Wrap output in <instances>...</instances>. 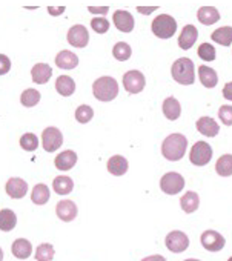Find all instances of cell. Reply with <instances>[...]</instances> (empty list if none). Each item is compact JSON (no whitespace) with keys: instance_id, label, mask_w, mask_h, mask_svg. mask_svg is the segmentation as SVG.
<instances>
[{"instance_id":"obj_1","label":"cell","mask_w":232,"mask_h":261,"mask_svg":"<svg viewBox=\"0 0 232 261\" xmlns=\"http://www.w3.org/2000/svg\"><path fill=\"white\" fill-rule=\"evenodd\" d=\"M188 140L183 134H171L162 143V154L169 162H178L186 154Z\"/></svg>"},{"instance_id":"obj_2","label":"cell","mask_w":232,"mask_h":261,"mask_svg":"<svg viewBox=\"0 0 232 261\" xmlns=\"http://www.w3.org/2000/svg\"><path fill=\"white\" fill-rule=\"evenodd\" d=\"M92 94L100 101H111L119 94V83L112 77H100L92 83Z\"/></svg>"},{"instance_id":"obj_3","label":"cell","mask_w":232,"mask_h":261,"mask_svg":"<svg viewBox=\"0 0 232 261\" xmlns=\"http://www.w3.org/2000/svg\"><path fill=\"white\" fill-rule=\"evenodd\" d=\"M172 79L180 85H192L195 82V69L191 59H178L174 62L171 69Z\"/></svg>"},{"instance_id":"obj_4","label":"cell","mask_w":232,"mask_h":261,"mask_svg":"<svg viewBox=\"0 0 232 261\" xmlns=\"http://www.w3.org/2000/svg\"><path fill=\"white\" fill-rule=\"evenodd\" d=\"M152 33L154 36H157L159 39H171L175 31H177V22L174 17L168 16V14H160L152 20Z\"/></svg>"},{"instance_id":"obj_5","label":"cell","mask_w":232,"mask_h":261,"mask_svg":"<svg viewBox=\"0 0 232 261\" xmlns=\"http://www.w3.org/2000/svg\"><path fill=\"white\" fill-rule=\"evenodd\" d=\"M212 159V148L206 142H197L189 152V160L195 166H206Z\"/></svg>"},{"instance_id":"obj_6","label":"cell","mask_w":232,"mask_h":261,"mask_svg":"<svg viewBox=\"0 0 232 261\" xmlns=\"http://www.w3.org/2000/svg\"><path fill=\"white\" fill-rule=\"evenodd\" d=\"M160 188L168 195H175L183 191L185 188V178L178 172H168L160 180Z\"/></svg>"},{"instance_id":"obj_7","label":"cell","mask_w":232,"mask_h":261,"mask_svg":"<svg viewBox=\"0 0 232 261\" xmlns=\"http://www.w3.org/2000/svg\"><path fill=\"white\" fill-rule=\"evenodd\" d=\"M42 143H43V149L46 152H54V151H57L63 145V136H62V133L57 127L49 126V127H46L43 130Z\"/></svg>"},{"instance_id":"obj_8","label":"cell","mask_w":232,"mask_h":261,"mask_svg":"<svg viewBox=\"0 0 232 261\" xmlns=\"http://www.w3.org/2000/svg\"><path fill=\"white\" fill-rule=\"evenodd\" d=\"M166 247L174 252V253H180V252H185L188 247H189V238L185 232L182 230H172L166 235Z\"/></svg>"},{"instance_id":"obj_9","label":"cell","mask_w":232,"mask_h":261,"mask_svg":"<svg viewBox=\"0 0 232 261\" xmlns=\"http://www.w3.org/2000/svg\"><path fill=\"white\" fill-rule=\"evenodd\" d=\"M145 75L140 71H128L123 75V86L130 94H139L145 89Z\"/></svg>"},{"instance_id":"obj_10","label":"cell","mask_w":232,"mask_h":261,"mask_svg":"<svg viewBox=\"0 0 232 261\" xmlns=\"http://www.w3.org/2000/svg\"><path fill=\"white\" fill-rule=\"evenodd\" d=\"M201 246L209 250V252H218L224 247V237L221 233H218L217 230H204L201 233Z\"/></svg>"},{"instance_id":"obj_11","label":"cell","mask_w":232,"mask_h":261,"mask_svg":"<svg viewBox=\"0 0 232 261\" xmlns=\"http://www.w3.org/2000/svg\"><path fill=\"white\" fill-rule=\"evenodd\" d=\"M89 42V33L83 25H74L68 31V43L75 48H85Z\"/></svg>"},{"instance_id":"obj_12","label":"cell","mask_w":232,"mask_h":261,"mask_svg":"<svg viewBox=\"0 0 232 261\" xmlns=\"http://www.w3.org/2000/svg\"><path fill=\"white\" fill-rule=\"evenodd\" d=\"M112 20H114V25L119 31L122 33H131L134 30V17L130 11H125V10H119L115 11L114 16H112Z\"/></svg>"},{"instance_id":"obj_13","label":"cell","mask_w":232,"mask_h":261,"mask_svg":"<svg viewBox=\"0 0 232 261\" xmlns=\"http://www.w3.org/2000/svg\"><path fill=\"white\" fill-rule=\"evenodd\" d=\"M7 194L11 197V198H16V200H20L27 195L28 192V183L19 177H13L7 181Z\"/></svg>"},{"instance_id":"obj_14","label":"cell","mask_w":232,"mask_h":261,"mask_svg":"<svg viewBox=\"0 0 232 261\" xmlns=\"http://www.w3.org/2000/svg\"><path fill=\"white\" fill-rule=\"evenodd\" d=\"M56 214H57V217L62 221L69 223V221H72L77 217V206L71 200H62L56 206Z\"/></svg>"},{"instance_id":"obj_15","label":"cell","mask_w":232,"mask_h":261,"mask_svg":"<svg viewBox=\"0 0 232 261\" xmlns=\"http://www.w3.org/2000/svg\"><path fill=\"white\" fill-rule=\"evenodd\" d=\"M197 130L204 137H215L220 130V126L211 117H200L197 120Z\"/></svg>"},{"instance_id":"obj_16","label":"cell","mask_w":232,"mask_h":261,"mask_svg":"<svg viewBox=\"0 0 232 261\" xmlns=\"http://www.w3.org/2000/svg\"><path fill=\"white\" fill-rule=\"evenodd\" d=\"M197 37H198V31H197V28L194 27V25H186L185 28H183V31L180 33V37H178V46L182 48V49H191L192 48V45L195 43V40H197Z\"/></svg>"},{"instance_id":"obj_17","label":"cell","mask_w":232,"mask_h":261,"mask_svg":"<svg viewBox=\"0 0 232 261\" xmlns=\"http://www.w3.org/2000/svg\"><path fill=\"white\" fill-rule=\"evenodd\" d=\"M75 163H77V154L74 151H63L54 160V165L59 171H69L75 166Z\"/></svg>"},{"instance_id":"obj_18","label":"cell","mask_w":232,"mask_h":261,"mask_svg":"<svg viewBox=\"0 0 232 261\" xmlns=\"http://www.w3.org/2000/svg\"><path fill=\"white\" fill-rule=\"evenodd\" d=\"M128 168H130L128 160L122 155H114L108 160V171H109V174H112L115 177L125 175Z\"/></svg>"},{"instance_id":"obj_19","label":"cell","mask_w":232,"mask_h":261,"mask_svg":"<svg viewBox=\"0 0 232 261\" xmlns=\"http://www.w3.org/2000/svg\"><path fill=\"white\" fill-rule=\"evenodd\" d=\"M53 75V69L49 65L46 63H37L33 66L31 69V77H33V82L37 83V85H45Z\"/></svg>"},{"instance_id":"obj_20","label":"cell","mask_w":232,"mask_h":261,"mask_svg":"<svg viewBox=\"0 0 232 261\" xmlns=\"http://www.w3.org/2000/svg\"><path fill=\"white\" fill-rule=\"evenodd\" d=\"M56 65H57L60 69L69 71V69H74V68L79 65V57H77L74 53L68 51V49L60 51V53L57 54V57H56Z\"/></svg>"},{"instance_id":"obj_21","label":"cell","mask_w":232,"mask_h":261,"mask_svg":"<svg viewBox=\"0 0 232 261\" xmlns=\"http://www.w3.org/2000/svg\"><path fill=\"white\" fill-rule=\"evenodd\" d=\"M197 19L200 20V23L211 27L214 23H217L220 20V13L217 8L214 7H201L197 13Z\"/></svg>"},{"instance_id":"obj_22","label":"cell","mask_w":232,"mask_h":261,"mask_svg":"<svg viewBox=\"0 0 232 261\" xmlns=\"http://www.w3.org/2000/svg\"><path fill=\"white\" fill-rule=\"evenodd\" d=\"M11 250H13V255H14L16 258H19V259H27V258H30L31 253H33V244H31L28 240H25V238H17V240L13 243Z\"/></svg>"},{"instance_id":"obj_23","label":"cell","mask_w":232,"mask_h":261,"mask_svg":"<svg viewBox=\"0 0 232 261\" xmlns=\"http://www.w3.org/2000/svg\"><path fill=\"white\" fill-rule=\"evenodd\" d=\"M198 79L201 82V85L204 88H215L217 83H218V77H217V72L206 66V65H201L198 66Z\"/></svg>"},{"instance_id":"obj_24","label":"cell","mask_w":232,"mask_h":261,"mask_svg":"<svg viewBox=\"0 0 232 261\" xmlns=\"http://www.w3.org/2000/svg\"><path fill=\"white\" fill-rule=\"evenodd\" d=\"M163 114L168 120H177L182 114V106L175 97H168L163 101Z\"/></svg>"},{"instance_id":"obj_25","label":"cell","mask_w":232,"mask_h":261,"mask_svg":"<svg viewBox=\"0 0 232 261\" xmlns=\"http://www.w3.org/2000/svg\"><path fill=\"white\" fill-rule=\"evenodd\" d=\"M56 89L60 95L63 97H69L74 94L75 91V82L69 77V75H60L56 80Z\"/></svg>"},{"instance_id":"obj_26","label":"cell","mask_w":232,"mask_h":261,"mask_svg":"<svg viewBox=\"0 0 232 261\" xmlns=\"http://www.w3.org/2000/svg\"><path fill=\"white\" fill-rule=\"evenodd\" d=\"M198 204H200V198L197 195V192L194 191H189L186 192L182 198H180V206L182 209L186 212V214H192L198 209Z\"/></svg>"},{"instance_id":"obj_27","label":"cell","mask_w":232,"mask_h":261,"mask_svg":"<svg viewBox=\"0 0 232 261\" xmlns=\"http://www.w3.org/2000/svg\"><path fill=\"white\" fill-rule=\"evenodd\" d=\"M17 217L11 209H2L0 211V230L10 232L16 227Z\"/></svg>"},{"instance_id":"obj_28","label":"cell","mask_w":232,"mask_h":261,"mask_svg":"<svg viewBox=\"0 0 232 261\" xmlns=\"http://www.w3.org/2000/svg\"><path fill=\"white\" fill-rule=\"evenodd\" d=\"M211 39L221 46H230V43H232V27H223V28L215 30L211 34Z\"/></svg>"},{"instance_id":"obj_29","label":"cell","mask_w":232,"mask_h":261,"mask_svg":"<svg viewBox=\"0 0 232 261\" xmlns=\"http://www.w3.org/2000/svg\"><path fill=\"white\" fill-rule=\"evenodd\" d=\"M53 188H54L56 194H59V195H68V194H71L72 189H74V181H72L69 177L62 175V177L54 178Z\"/></svg>"},{"instance_id":"obj_30","label":"cell","mask_w":232,"mask_h":261,"mask_svg":"<svg viewBox=\"0 0 232 261\" xmlns=\"http://www.w3.org/2000/svg\"><path fill=\"white\" fill-rule=\"evenodd\" d=\"M49 195H51L49 188H48L46 185H43V183H39V185L34 186V189H33V192H31V200H33V203L42 206V204L48 203Z\"/></svg>"},{"instance_id":"obj_31","label":"cell","mask_w":232,"mask_h":261,"mask_svg":"<svg viewBox=\"0 0 232 261\" xmlns=\"http://www.w3.org/2000/svg\"><path fill=\"white\" fill-rule=\"evenodd\" d=\"M215 171L218 175L221 177H229L232 175V155L230 154H224L221 155L217 163H215Z\"/></svg>"},{"instance_id":"obj_32","label":"cell","mask_w":232,"mask_h":261,"mask_svg":"<svg viewBox=\"0 0 232 261\" xmlns=\"http://www.w3.org/2000/svg\"><path fill=\"white\" fill-rule=\"evenodd\" d=\"M133 54V49L131 46L126 43V42H119V43H115L114 49H112V56L117 59L119 62H126Z\"/></svg>"},{"instance_id":"obj_33","label":"cell","mask_w":232,"mask_h":261,"mask_svg":"<svg viewBox=\"0 0 232 261\" xmlns=\"http://www.w3.org/2000/svg\"><path fill=\"white\" fill-rule=\"evenodd\" d=\"M20 101H22L23 106L33 108V106H36V105L40 101V92H39L37 89H33V88L25 89V91L22 92V95H20Z\"/></svg>"},{"instance_id":"obj_34","label":"cell","mask_w":232,"mask_h":261,"mask_svg":"<svg viewBox=\"0 0 232 261\" xmlns=\"http://www.w3.org/2000/svg\"><path fill=\"white\" fill-rule=\"evenodd\" d=\"M54 258V247L49 243H43L36 249V259L37 261H53Z\"/></svg>"},{"instance_id":"obj_35","label":"cell","mask_w":232,"mask_h":261,"mask_svg":"<svg viewBox=\"0 0 232 261\" xmlns=\"http://www.w3.org/2000/svg\"><path fill=\"white\" fill-rule=\"evenodd\" d=\"M20 146H22V149H25L28 152L36 151L39 148V139H37V136L36 134H31V133L23 134L22 139H20Z\"/></svg>"},{"instance_id":"obj_36","label":"cell","mask_w":232,"mask_h":261,"mask_svg":"<svg viewBox=\"0 0 232 261\" xmlns=\"http://www.w3.org/2000/svg\"><path fill=\"white\" fill-rule=\"evenodd\" d=\"M94 117V111H92V108L91 106H88V105H82V106H79L77 108V111H75V120L79 121V123H88V121H91V118Z\"/></svg>"},{"instance_id":"obj_37","label":"cell","mask_w":232,"mask_h":261,"mask_svg":"<svg viewBox=\"0 0 232 261\" xmlns=\"http://www.w3.org/2000/svg\"><path fill=\"white\" fill-rule=\"evenodd\" d=\"M198 57L204 62H212L215 60V48L209 43H201L198 46V51H197Z\"/></svg>"},{"instance_id":"obj_38","label":"cell","mask_w":232,"mask_h":261,"mask_svg":"<svg viewBox=\"0 0 232 261\" xmlns=\"http://www.w3.org/2000/svg\"><path fill=\"white\" fill-rule=\"evenodd\" d=\"M91 28L97 34H105L109 30V22L105 17H95L94 20H91Z\"/></svg>"},{"instance_id":"obj_39","label":"cell","mask_w":232,"mask_h":261,"mask_svg":"<svg viewBox=\"0 0 232 261\" xmlns=\"http://www.w3.org/2000/svg\"><path fill=\"white\" fill-rule=\"evenodd\" d=\"M218 118L221 120L223 124L232 126V106H229V105L220 106V109H218Z\"/></svg>"},{"instance_id":"obj_40","label":"cell","mask_w":232,"mask_h":261,"mask_svg":"<svg viewBox=\"0 0 232 261\" xmlns=\"http://www.w3.org/2000/svg\"><path fill=\"white\" fill-rule=\"evenodd\" d=\"M10 69H11V60L5 54H0V75L8 74Z\"/></svg>"},{"instance_id":"obj_41","label":"cell","mask_w":232,"mask_h":261,"mask_svg":"<svg viewBox=\"0 0 232 261\" xmlns=\"http://www.w3.org/2000/svg\"><path fill=\"white\" fill-rule=\"evenodd\" d=\"M223 97L226 100H230L232 101V82H229V83L224 85V88H223Z\"/></svg>"},{"instance_id":"obj_42","label":"cell","mask_w":232,"mask_h":261,"mask_svg":"<svg viewBox=\"0 0 232 261\" xmlns=\"http://www.w3.org/2000/svg\"><path fill=\"white\" fill-rule=\"evenodd\" d=\"M88 11H89V13H92V14H101V16H105V14L109 11V8H108V7H100V8L89 7V8H88Z\"/></svg>"},{"instance_id":"obj_43","label":"cell","mask_w":232,"mask_h":261,"mask_svg":"<svg viewBox=\"0 0 232 261\" xmlns=\"http://www.w3.org/2000/svg\"><path fill=\"white\" fill-rule=\"evenodd\" d=\"M142 261H166V258H165V256H162V255H151V256L143 258Z\"/></svg>"},{"instance_id":"obj_44","label":"cell","mask_w":232,"mask_h":261,"mask_svg":"<svg viewBox=\"0 0 232 261\" xmlns=\"http://www.w3.org/2000/svg\"><path fill=\"white\" fill-rule=\"evenodd\" d=\"M48 13H49L51 16H57V14L65 13V8H48Z\"/></svg>"},{"instance_id":"obj_45","label":"cell","mask_w":232,"mask_h":261,"mask_svg":"<svg viewBox=\"0 0 232 261\" xmlns=\"http://www.w3.org/2000/svg\"><path fill=\"white\" fill-rule=\"evenodd\" d=\"M137 11L140 13V14H149V13H152V11H156V7H151V8H142V7H139L137 8Z\"/></svg>"},{"instance_id":"obj_46","label":"cell","mask_w":232,"mask_h":261,"mask_svg":"<svg viewBox=\"0 0 232 261\" xmlns=\"http://www.w3.org/2000/svg\"><path fill=\"white\" fill-rule=\"evenodd\" d=\"M4 259V250H2V247H0V261Z\"/></svg>"},{"instance_id":"obj_47","label":"cell","mask_w":232,"mask_h":261,"mask_svg":"<svg viewBox=\"0 0 232 261\" xmlns=\"http://www.w3.org/2000/svg\"><path fill=\"white\" fill-rule=\"evenodd\" d=\"M185 261H200V259H195V258H188V259H185Z\"/></svg>"},{"instance_id":"obj_48","label":"cell","mask_w":232,"mask_h":261,"mask_svg":"<svg viewBox=\"0 0 232 261\" xmlns=\"http://www.w3.org/2000/svg\"><path fill=\"white\" fill-rule=\"evenodd\" d=\"M227 261H232V256H230V258H229V259H227Z\"/></svg>"}]
</instances>
